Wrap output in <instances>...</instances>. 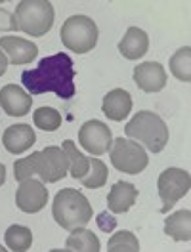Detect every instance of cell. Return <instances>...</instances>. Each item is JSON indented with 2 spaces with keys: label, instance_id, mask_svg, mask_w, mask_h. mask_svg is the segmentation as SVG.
I'll list each match as a JSON object with an SVG mask.
<instances>
[{
  "label": "cell",
  "instance_id": "obj_1",
  "mask_svg": "<svg viewBox=\"0 0 191 252\" xmlns=\"http://www.w3.org/2000/svg\"><path fill=\"white\" fill-rule=\"evenodd\" d=\"M21 82L31 95L54 92L60 99H71L77 92L73 60L64 52L40 60L31 71H23Z\"/></svg>",
  "mask_w": 191,
  "mask_h": 252
},
{
  "label": "cell",
  "instance_id": "obj_2",
  "mask_svg": "<svg viewBox=\"0 0 191 252\" xmlns=\"http://www.w3.org/2000/svg\"><path fill=\"white\" fill-rule=\"evenodd\" d=\"M125 134L132 142L140 143L151 153H160L168 143V126L153 111H138L125 126Z\"/></svg>",
  "mask_w": 191,
  "mask_h": 252
},
{
  "label": "cell",
  "instance_id": "obj_3",
  "mask_svg": "<svg viewBox=\"0 0 191 252\" xmlns=\"http://www.w3.org/2000/svg\"><path fill=\"white\" fill-rule=\"evenodd\" d=\"M52 216L60 227L73 231L92 220V205L77 189H62L52 203Z\"/></svg>",
  "mask_w": 191,
  "mask_h": 252
},
{
  "label": "cell",
  "instance_id": "obj_4",
  "mask_svg": "<svg viewBox=\"0 0 191 252\" xmlns=\"http://www.w3.org/2000/svg\"><path fill=\"white\" fill-rule=\"evenodd\" d=\"M17 31L44 36L54 25V6L48 0H21L16 8Z\"/></svg>",
  "mask_w": 191,
  "mask_h": 252
},
{
  "label": "cell",
  "instance_id": "obj_5",
  "mask_svg": "<svg viewBox=\"0 0 191 252\" xmlns=\"http://www.w3.org/2000/svg\"><path fill=\"white\" fill-rule=\"evenodd\" d=\"M97 25L88 16H73L65 19L60 29L62 44L75 54H88L97 44Z\"/></svg>",
  "mask_w": 191,
  "mask_h": 252
},
{
  "label": "cell",
  "instance_id": "obj_6",
  "mask_svg": "<svg viewBox=\"0 0 191 252\" xmlns=\"http://www.w3.org/2000/svg\"><path fill=\"white\" fill-rule=\"evenodd\" d=\"M32 164H34V172L38 174L40 182L46 184H54L60 182L67 176L69 170V158L65 155L62 147L50 145L42 151H34L31 153Z\"/></svg>",
  "mask_w": 191,
  "mask_h": 252
},
{
  "label": "cell",
  "instance_id": "obj_7",
  "mask_svg": "<svg viewBox=\"0 0 191 252\" xmlns=\"http://www.w3.org/2000/svg\"><path fill=\"white\" fill-rule=\"evenodd\" d=\"M149 157L140 143L117 138L111 145V164L125 174H140L145 170Z\"/></svg>",
  "mask_w": 191,
  "mask_h": 252
},
{
  "label": "cell",
  "instance_id": "obj_8",
  "mask_svg": "<svg viewBox=\"0 0 191 252\" xmlns=\"http://www.w3.org/2000/svg\"><path fill=\"white\" fill-rule=\"evenodd\" d=\"M190 188H191V176L188 170L166 168L159 176V180H157V191H159V197L160 201H162L160 212L166 214L180 199H184L190 193Z\"/></svg>",
  "mask_w": 191,
  "mask_h": 252
},
{
  "label": "cell",
  "instance_id": "obj_9",
  "mask_svg": "<svg viewBox=\"0 0 191 252\" xmlns=\"http://www.w3.org/2000/svg\"><path fill=\"white\" fill-rule=\"evenodd\" d=\"M79 143L90 155H103L113 145L111 130L101 121H86L79 130Z\"/></svg>",
  "mask_w": 191,
  "mask_h": 252
},
{
  "label": "cell",
  "instance_id": "obj_10",
  "mask_svg": "<svg viewBox=\"0 0 191 252\" xmlns=\"http://www.w3.org/2000/svg\"><path fill=\"white\" fill-rule=\"evenodd\" d=\"M48 203V189L44 182L40 180H23L19 182V188L16 191V205L21 212L34 214L40 212Z\"/></svg>",
  "mask_w": 191,
  "mask_h": 252
},
{
  "label": "cell",
  "instance_id": "obj_11",
  "mask_svg": "<svg viewBox=\"0 0 191 252\" xmlns=\"http://www.w3.org/2000/svg\"><path fill=\"white\" fill-rule=\"evenodd\" d=\"M0 50L12 65L31 63L38 56V46L21 36H0Z\"/></svg>",
  "mask_w": 191,
  "mask_h": 252
},
{
  "label": "cell",
  "instance_id": "obj_12",
  "mask_svg": "<svg viewBox=\"0 0 191 252\" xmlns=\"http://www.w3.org/2000/svg\"><path fill=\"white\" fill-rule=\"evenodd\" d=\"M134 82L143 92L155 94L166 86V71L160 63L145 62L134 69Z\"/></svg>",
  "mask_w": 191,
  "mask_h": 252
},
{
  "label": "cell",
  "instance_id": "obj_13",
  "mask_svg": "<svg viewBox=\"0 0 191 252\" xmlns=\"http://www.w3.org/2000/svg\"><path fill=\"white\" fill-rule=\"evenodd\" d=\"M32 105V97L21 86L6 84L0 90V107L10 117H25Z\"/></svg>",
  "mask_w": 191,
  "mask_h": 252
},
{
  "label": "cell",
  "instance_id": "obj_14",
  "mask_svg": "<svg viewBox=\"0 0 191 252\" xmlns=\"http://www.w3.org/2000/svg\"><path fill=\"white\" fill-rule=\"evenodd\" d=\"M36 142V134L29 125H14L6 128L4 136H2V143L4 147L12 153V155H21L27 149H31V145Z\"/></svg>",
  "mask_w": 191,
  "mask_h": 252
},
{
  "label": "cell",
  "instance_id": "obj_15",
  "mask_svg": "<svg viewBox=\"0 0 191 252\" xmlns=\"http://www.w3.org/2000/svg\"><path fill=\"white\" fill-rule=\"evenodd\" d=\"M101 111L111 121L127 119L130 115V111H132V95H130V92L123 90V88H115L111 92H107V95L103 97V103H101Z\"/></svg>",
  "mask_w": 191,
  "mask_h": 252
},
{
  "label": "cell",
  "instance_id": "obj_16",
  "mask_svg": "<svg viewBox=\"0 0 191 252\" xmlns=\"http://www.w3.org/2000/svg\"><path fill=\"white\" fill-rule=\"evenodd\" d=\"M138 201V188L128 182H117L109 191L107 206L115 214H125Z\"/></svg>",
  "mask_w": 191,
  "mask_h": 252
},
{
  "label": "cell",
  "instance_id": "obj_17",
  "mask_svg": "<svg viewBox=\"0 0 191 252\" xmlns=\"http://www.w3.org/2000/svg\"><path fill=\"white\" fill-rule=\"evenodd\" d=\"M149 50V38L147 32L140 27H128L127 34L119 42V52L127 60H140Z\"/></svg>",
  "mask_w": 191,
  "mask_h": 252
},
{
  "label": "cell",
  "instance_id": "obj_18",
  "mask_svg": "<svg viewBox=\"0 0 191 252\" xmlns=\"http://www.w3.org/2000/svg\"><path fill=\"white\" fill-rule=\"evenodd\" d=\"M164 233L174 241H190L191 239V212L178 210L164 220Z\"/></svg>",
  "mask_w": 191,
  "mask_h": 252
},
{
  "label": "cell",
  "instance_id": "obj_19",
  "mask_svg": "<svg viewBox=\"0 0 191 252\" xmlns=\"http://www.w3.org/2000/svg\"><path fill=\"white\" fill-rule=\"evenodd\" d=\"M67 251L73 252H99L101 251V243L96 233L88 231V229H82L77 227L73 229V233L69 235L67 243H65Z\"/></svg>",
  "mask_w": 191,
  "mask_h": 252
},
{
  "label": "cell",
  "instance_id": "obj_20",
  "mask_svg": "<svg viewBox=\"0 0 191 252\" xmlns=\"http://www.w3.org/2000/svg\"><path fill=\"white\" fill-rule=\"evenodd\" d=\"M62 149H64L67 158H69V170H71V176H73L75 180H80L84 174L88 172L90 158L86 157L84 153H80L79 149H77V145H75V142H71V140H65L64 145H62Z\"/></svg>",
  "mask_w": 191,
  "mask_h": 252
},
{
  "label": "cell",
  "instance_id": "obj_21",
  "mask_svg": "<svg viewBox=\"0 0 191 252\" xmlns=\"http://www.w3.org/2000/svg\"><path fill=\"white\" fill-rule=\"evenodd\" d=\"M4 239H6L8 251L25 252L27 249H31L32 233L29 227H23V225H10V227L6 229Z\"/></svg>",
  "mask_w": 191,
  "mask_h": 252
},
{
  "label": "cell",
  "instance_id": "obj_22",
  "mask_svg": "<svg viewBox=\"0 0 191 252\" xmlns=\"http://www.w3.org/2000/svg\"><path fill=\"white\" fill-rule=\"evenodd\" d=\"M170 73L182 82L191 80V48L184 46L170 58Z\"/></svg>",
  "mask_w": 191,
  "mask_h": 252
},
{
  "label": "cell",
  "instance_id": "obj_23",
  "mask_svg": "<svg viewBox=\"0 0 191 252\" xmlns=\"http://www.w3.org/2000/svg\"><path fill=\"white\" fill-rule=\"evenodd\" d=\"M107 166L99 160V158H90V166H88V172L80 178L79 182L88 189H97L103 188L107 184Z\"/></svg>",
  "mask_w": 191,
  "mask_h": 252
},
{
  "label": "cell",
  "instance_id": "obj_24",
  "mask_svg": "<svg viewBox=\"0 0 191 252\" xmlns=\"http://www.w3.org/2000/svg\"><path fill=\"white\" fill-rule=\"evenodd\" d=\"M32 121H34L36 128H40L44 132H56L62 126V115L54 107H40L34 111Z\"/></svg>",
  "mask_w": 191,
  "mask_h": 252
},
{
  "label": "cell",
  "instance_id": "obj_25",
  "mask_svg": "<svg viewBox=\"0 0 191 252\" xmlns=\"http://www.w3.org/2000/svg\"><path fill=\"white\" fill-rule=\"evenodd\" d=\"M109 252H138L140 251V241L132 231H119L109 239L107 243Z\"/></svg>",
  "mask_w": 191,
  "mask_h": 252
},
{
  "label": "cell",
  "instance_id": "obj_26",
  "mask_svg": "<svg viewBox=\"0 0 191 252\" xmlns=\"http://www.w3.org/2000/svg\"><path fill=\"white\" fill-rule=\"evenodd\" d=\"M34 164H32L31 155L25 158H19L14 162V176H16L17 182H23V180H29L34 176Z\"/></svg>",
  "mask_w": 191,
  "mask_h": 252
},
{
  "label": "cell",
  "instance_id": "obj_27",
  "mask_svg": "<svg viewBox=\"0 0 191 252\" xmlns=\"http://www.w3.org/2000/svg\"><path fill=\"white\" fill-rule=\"evenodd\" d=\"M0 31H17L14 14H10L4 8H0Z\"/></svg>",
  "mask_w": 191,
  "mask_h": 252
},
{
  "label": "cell",
  "instance_id": "obj_28",
  "mask_svg": "<svg viewBox=\"0 0 191 252\" xmlns=\"http://www.w3.org/2000/svg\"><path fill=\"white\" fill-rule=\"evenodd\" d=\"M97 223H99V227H101L103 231H111L117 221H115V218L109 216L107 212H101V214H99V218H97Z\"/></svg>",
  "mask_w": 191,
  "mask_h": 252
},
{
  "label": "cell",
  "instance_id": "obj_29",
  "mask_svg": "<svg viewBox=\"0 0 191 252\" xmlns=\"http://www.w3.org/2000/svg\"><path fill=\"white\" fill-rule=\"evenodd\" d=\"M8 58H6V54H4V52H2V50H0V77H2V75H4V73H6V69H8Z\"/></svg>",
  "mask_w": 191,
  "mask_h": 252
},
{
  "label": "cell",
  "instance_id": "obj_30",
  "mask_svg": "<svg viewBox=\"0 0 191 252\" xmlns=\"http://www.w3.org/2000/svg\"><path fill=\"white\" fill-rule=\"evenodd\" d=\"M4 182H6V166L0 162V186H4Z\"/></svg>",
  "mask_w": 191,
  "mask_h": 252
},
{
  "label": "cell",
  "instance_id": "obj_31",
  "mask_svg": "<svg viewBox=\"0 0 191 252\" xmlns=\"http://www.w3.org/2000/svg\"><path fill=\"white\" fill-rule=\"evenodd\" d=\"M8 251V249H4V247H2V245H0V252H6Z\"/></svg>",
  "mask_w": 191,
  "mask_h": 252
}]
</instances>
